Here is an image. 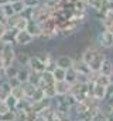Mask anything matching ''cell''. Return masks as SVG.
Instances as JSON below:
<instances>
[{
	"mask_svg": "<svg viewBox=\"0 0 113 121\" xmlns=\"http://www.w3.org/2000/svg\"><path fill=\"white\" fill-rule=\"evenodd\" d=\"M65 74H67V70L64 69H60L56 67L54 71H52V77H54V81H65Z\"/></svg>",
	"mask_w": 113,
	"mask_h": 121,
	"instance_id": "7402d4cb",
	"label": "cell"
},
{
	"mask_svg": "<svg viewBox=\"0 0 113 121\" xmlns=\"http://www.w3.org/2000/svg\"><path fill=\"white\" fill-rule=\"evenodd\" d=\"M42 100H45V95H44V90L38 87V88L35 90V93L33 94V97L30 98V101H31V103H40V101H42Z\"/></svg>",
	"mask_w": 113,
	"mask_h": 121,
	"instance_id": "484cf974",
	"label": "cell"
},
{
	"mask_svg": "<svg viewBox=\"0 0 113 121\" xmlns=\"http://www.w3.org/2000/svg\"><path fill=\"white\" fill-rule=\"evenodd\" d=\"M23 87H24V94H26V98H31L33 97V94L35 93V90L38 88V87H34V86H31V84H23Z\"/></svg>",
	"mask_w": 113,
	"mask_h": 121,
	"instance_id": "f1b7e54d",
	"label": "cell"
},
{
	"mask_svg": "<svg viewBox=\"0 0 113 121\" xmlns=\"http://www.w3.org/2000/svg\"><path fill=\"white\" fill-rule=\"evenodd\" d=\"M11 6H13V10H14V13L16 14H23L26 10H27V7H26V4H24V2L21 0V2H16V3H11Z\"/></svg>",
	"mask_w": 113,
	"mask_h": 121,
	"instance_id": "4316f807",
	"label": "cell"
},
{
	"mask_svg": "<svg viewBox=\"0 0 113 121\" xmlns=\"http://www.w3.org/2000/svg\"><path fill=\"white\" fill-rule=\"evenodd\" d=\"M7 30H9V27H7L4 23H0V41L3 40V37H4V34L7 33Z\"/></svg>",
	"mask_w": 113,
	"mask_h": 121,
	"instance_id": "836d02e7",
	"label": "cell"
},
{
	"mask_svg": "<svg viewBox=\"0 0 113 121\" xmlns=\"http://www.w3.org/2000/svg\"><path fill=\"white\" fill-rule=\"evenodd\" d=\"M28 76H30V70L28 67H20L19 73H17V78L21 84H27L28 83Z\"/></svg>",
	"mask_w": 113,
	"mask_h": 121,
	"instance_id": "e0dca14e",
	"label": "cell"
},
{
	"mask_svg": "<svg viewBox=\"0 0 113 121\" xmlns=\"http://www.w3.org/2000/svg\"><path fill=\"white\" fill-rule=\"evenodd\" d=\"M102 48H99L98 46H93V44H90V46H88L82 53H81V60L85 63V64H90L93 60H95V57L98 56V53L100 51Z\"/></svg>",
	"mask_w": 113,
	"mask_h": 121,
	"instance_id": "277c9868",
	"label": "cell"
},
{
	"mask_svg": "<svg viewBox=\"0 0 113 121\" xmlns=\"http://www.w3.org/2000/svg\"><path fill=\"white\" fill-rule=\"evenodd\" d=\"M54 87L56 91V97H60V98L68 95L69 90H71V84L67 81H56V83H54Z\"/></svg>",
	"mask_w": 113,
	"mask_h": 121,
	"instance_id": "9c48e42d",
	"label": "cell"
},
{
	"mask_svg": "<svg viewBox=\"0 0 113 121\" xmlns=\"http://www.w3.org/2000/svg\"><path fill=\"white\" fill-rule=\"evenodd\" d=\"M55 61H56V67L68 70V69H71L74 66V57L69 56V54H60L55 58Z\"/></svg>",
	"mask_w": 113,
	"mask_h": 121,
	"instance_id": "52a82bcc",
	"label": "cell"
},
{
	"mask_svg": "<svg viewBox=\"0 0 113 121\" xmlns=\"http://www.w3.org/2000/svg\"><path fill=\"white\" fill-rule=\"evenodd\" d=\"M24 2V4H26V7L27 9H35V7H38L40 4H41V0H23Z\"/></svg>",
	"mask_w": 113,
	"mask_h": 121,
	"instance_id": "4dcf8cb0",
	"label": "cell"
},
{
	"mask_svg": "<svg viewBox=\"0 0 113 121\" xmlns=\"http://www.w3.org/2000/svg\"><path fill=\"white\" fill-rule=\"evenodd\" d=\"M27 67H28L30 71H34V73H38V74H42L45 71V64L41 61L37 56H31L30 57V61H28Z\"/></svg>",
	"mask_w": 113,
	"mask_h": 121,
	"instance_id": "8992f818",
	"label": "cell"
},
{
	"mask_svg": "<svg viewBox=\"0 0 113 121\" xmlns=\"http://www.w3.org/2000/svg\"><path fill=\"white\" fill-rule=\"evenodd\" d=\"M11 97H14L17 101H21L26 98V94H24V87L23 86H19L16 88H11Z\"/></svg>",
	"mask_w": 113,
	"mask_h": 121,
	"instance_id": "44dd1931",
	"label": "cell"
},
{
	"mask_svg": "<svg viewBox=\"0 0 113 121\" xmlns=\"http://www.w3.org/2000/svg\"><path fill=\"white\" fill-rule=\"evenodd\" d=\"M0 23H4V24L7 26V19H6V17H4V14H3L2 7H0Z\"/></svg>",
	"mask_w": 113,
	"mask_h": 121,
	"instance_id": "8d00e7d4",
	"label": "cell"
},
{
	"mask_svg": "<svg viewBox=\"0 0 113 121\" xmlns=\"http://www.w3.org/2000/svg\"><path fill=\"white\" fill-rule=\"evenodd\" d=\"M31 54H28L27 51H17L16 54V64L19 67H27L28 61H30Z\"/></svg>",
	"mask_w": 113,
	"mask_h": 121,
	"instance_id": "7c38bea8",
	"label": "cell"
},
{
	"mask_svg": "<svg viewBox=\"0 0 113 121\" xmlns=\"http://www.w3.org/2000/svg\"><path fill=\"white\" fill-rule=\"evenodd\" d=\"M72 67L76 70V73H78V74H85V76H88V74L90 73L89 66H88V64H85L81 58H74V66H72Z\"/></svg>",
	"mask_w": 113,
	"mask_h": 121,
	"instance_id": "8fae6325",
	"label": "cell"
},
{
	"mask_svg": "<svg viewBox=\"0 0 113 121\" xmlns=\"http://www.w3.org/2000/svg\"><path fill=\"white\" fill-rule=\"evenodd\" d=\"M9 111H11V110L7 107V104L6 103H2V105H0V115H3V114H6Z\"/></svg>",
	"mask_w": 113,
	"mask_h": 121,
	"instance_id": "d590c367",
	"label": "cell"
},
{
	"mask_svg": "<svg viewBox=\"0 0 113 121\" xmlns=\"http://www.w3.org/2000/svg\"><path fill=\"white\" fill-rule=\"evenodd\" d=\"M96 43L99 48L103 50H110L113 48V31L110 30H102L96 36Z\"/></svg>",
	"mask_w": 113,
	"mask_h": 121,
	"instance_id": "7a4b0ae2",
	"label": "cell"
},
{
	"mask_svg": "<svg viewBox=\"0 0 113 121\" xmlns=\"http://www.w3.org/2000/svg\"><path fill=\"white\" fill-rule=\"evenodd\" d=\"M28 84H31V86H34V87H40V84H41V74L34 73V71H30Z\"/></svg>",
	"mask_w": 113,
	"mask_h": 121,
	"instance_id": "cb8c5ba5",
	"label": "cell"
},
{
	"mask_svg": "<svg viewBox=\"0 0 113 121\" xmlns=\"http://www.w3.org/2000/svg\"><path fill=\"white\" fill-rule=\"evenodd\" d=\"M16 54H17V51H16L14 46H6L4 47L3 53L0 54V57L3 60V64H4V69L16 64Z\"/></svg>",
	"mask_w": 113,
	"mask_h": 121,
	"instance_id": "3957f363",
	"label": "cell"
},
{
	"mask_svg": "<svg viewBox=\"0 0 113 121\" xmlns=\"http://www.w3.org/2000/svg\"><path fill=\"white\" fill-rule=\"evenodd\" d=\"M107 57H106V54L100 50L99 53H98V56L95 57V60L89 64V69H90V71H95V73H100V69H102V64H103V61L106 60Z\"/></svg>",
	"mask_w": 113,
	"mask_h": 121,
	"instance_id": "ba28073f",
	"label": "cell"
},
{
	"mask_svg": "<svg viewBox=\"0 0 113 121\" xmlns=\"http://www.w3.org/2000/svg\"><path fill=\"white\" fill-rule=\"evenodd\" d=\"M0 105H2V101H0Z\"/></svg>",
	"mask_w": 113,
	"mask_h": 121,
	"instance_id": "7bdbcfd3",
	"label": "cell"
},
{
	"mask_svg": "<svg viewBox=\"0 0 113 121\" xmlns=\"http://www.w3.org/2000/svg\"><path fill=\"white\" fill-rule=\"evenodd\" d=\"M109 80H110V84L113 86V74H110V76H109Z\"/></svg>",
	"mask_w": 113,
	"mask_h": 121,
	"instance_id": "60d3db41",
	"label": "cell"
},
{
	"mask_svg": "<svg viewBox=\"0 0 113 121\" xmlns=\"http://www.w3.org/2000/svg\"><path fill=\"white\" fill-rule=\"evenodd\" d=\"M106 121H113V111H110V112L106 115Z\"/></svg>",
	"mask_w": 113,
	"mask_h": 121,
	"instance_id": "74e56055",
	"label": "cell"
},
{
	"mask_svg": "<svg viewBox=\"0 0 113 121\" xmlns=\"http://www.w3.org/2000/svg\"><path fill=\"white\" fill-rule=\"evenodd\" d=\"M92 98L103 103V100L107 98V87H103V86H99V84H93V94H92Z\"/></svg>",
	"mask_w": 113,
	"mask_h": 121,
	"instance_id": "30bf717a",
	"label": "cell"
},
{
	"mask_svg": "<svg viewBox=\"0 0 113 121\" xmlns=\"http://www.w3.org/2000/svg\"><path fill=\"white\" fill-rule=\"evenodd\" d=\"M16 30L14 29H9L7 30V33L4 34V37H3V40H2V43L4 44V46H14V39H16Z\"/></svg>",
	"mask_w": 113,
	"mask_h": 121,
	"instance_id": "5bb4252c",
	"label": "cell"
},
{
	"mask_svg": "<svg viewBox=\"0 0 113 121\" xmlns=\"http://www.w3.org/2000/svg\"><path fill=\"white\" fill-rule=\"evenodd\" d=\"M95 84H99V86H103V87H109V86H110V80H109L107 76L99 74V77H98V80H96Z\"/></svg>",
	"mask_w": 113,
	"mask_h": 121,
	"instance_id": "f546056e",
	"label": "cell"
},
{
	"mask_svg": "<svg viewBox=\"0 0 113 121\" xmlns=\"http://www.w3.org/2000/svg\"><path fill=\"white\" fill-rule=\"evenodd\" d=\"M4 103L7 104V107H9L10 110H16V108H17V104H19V101H17L14 97H11V95H10V97H9Z\"/></svg>",
	"mask_w": 113,
	"mask_h": 121,
	"instance_id": "1f68e13d",
	"label": "cell"
},
{
	"mask_svg": "<svg viewBox=\"0 0 113 121\" xmlns=\"http://www.w3.org/2000/svg\"><path fill=\"white\" fill-rule=\"evenodd\" d=\"M2 12H3V14H4V17L6 19H10V17H13L16 13H14V10H13V6H11V3H7L6 6H3L2 7Z\"/></svg>",
	"mask_w": 113,
	"mask_h": 121,
	"instance_id": "83f0119b",
	"label": "cell"
},
{
	"mask_svg": "<svg viewBox=\"0 0 113 121\" xmlns=\"http://www.w3.org/2000/svg\"><path fill=\"white\" fill-rule=\"evenodd\" d=\"M27 31H28L34 39H40V36H41V33H42V26H41L40 23H35V22L30 20L28 27H27Z\"/></svg>",
	"mask_w": 113,
	"mask_h": 121,
	"instance_id": "4fadbf2b",
	"label": "cell"
},
{
	"mask_svg": "<svg viewBox=\"0 0 113 121\" xmlns=\"http://www.w3.org/2000/svg\"><path fill=\"white\" fill-rule=\"evenodd\" d=\"M100 74H103V76H110V74H113V61L110 58H106L105 61H103V64H102V69H100Z\"/></svg>",
	"mask_w": 113,
	"mask_h": 121,
	"instance_id": "2e32d148",
	"label": "cell"
},
{
	"mask_svg": "<svg viewBox=\"0 0 113 121\" xmlns=\"http://www.w3.org/2000/svg\"><path fill=\"white\" fill-rule=\"evenodd\" d=\"M54 13H55V10H52V9L47 7L45 4H42V3H41L38 7L33 9V12H31V19H30V20H33V22H35V23L42 24L44 22H47L48 19H51V17L54 16Z\"/></svg>",
	"mask_w": 113,
	"mask_h": 121,
	"instance_id": "6da1fadb",
	"label": "cell"
},
{
	"mask_svg": "<svg viewBox=\"0 0 113 121\" xmlns=\"http://www.w3.org/2000/svg\"><path fill=\"white\" fill-rule=\"evenodd\" d=\"M54 77H52V73L49 71H44L41 74V84H40V88L45 87V86H49V84H54Z\"/></svg>",
	"mask_w": 113,
	"mask_h": 121,
	"instance_id": "d6986e66",
	"label": "cell"
},
{
	"mask_svg": "<svg viewBox=\"0 0 113 121\" xmlns=\"http://www.w3.org/2000/svg\"><path fill=\"white\" fill-rule=\"evenodd\" d=\"M92 121H106V114L100 110V112H98L95 117H93V120Z\"/></svg>",
	"mask_w": 113,
	"mask_h": 121,
	"instance_id": "e575fe53",
	"label": "cell"
},
{
	"mask_svg": "<svg viewBox=\"0 0 113 121\" xmlns=\"http://www.w3.org/2000/svg\"><path fill=\"white\" fill-rule=\"evenodd\" d=\"M86 2H88L89 9L95 10L96 13H98V12H100V10H102V7H103V0H86Z\"/></svg>",
	"mask_w": 113,
	"mask_h": 121,
	"instance_id": "d4e9b609",
	"label": "cell"
},
{
	"mask_svg": "<svg viewBox=\"0 0 113 121\" xmlns=\"http://www.w3.org/2000/svg\"><path fill=\"white\" fill-rule=\"evenodd\" d=\"M7 3H10V0H0V7H3V6H6Z\"/></svg>",
	"mask_w": 113,
	"mask_h": 121,
	"instance_id": "f35d334b",
	"label": "cell"
},
{
	"mask_svg": "<svg viewBox=\"0 0 113 121\" xmlns=\"http://www.w3.org/2000/svg\"><path fill=\"white\" fill-rule=\"evenodd\" d=\"M16 2H21V0H10V3H16Z\"/></svg>",
	"mask_w": 113,
	"mask_h": 121,
	"instance_id": "b9f144b4",
	"label": "cell"
},
{
	"mask_svg": "<svg viewBox=\"0 0 113 121\" xmlns=\"http://www.w3.org/2000/svg\"><path fill=\"white\" fill-rule=\"evenodd\" d=\"M34 37L27 31V30H24V31H17L16 33V39H14V44L16 46H19V47H27V46H30L31 43H34Z\"/></svg>",
	"mask_w": 113,
	"mask_h": 121,
	"instance_id": "5b68a950",
	"label": "cell"
},
{
	"mask_svg": "<svg viewBox=\"0 0 113 121\" xmlns=\"http://www.w3.org/2000/svg\"><path fill=\"white\" fill-rule=\"evenodd\" d=\"M28 23H30V20H28L27 17L20 16L19 20H17V23H16V26H14V30H16V31H24V30H27Z\"/></svg>",
	"mask_w": 113,
	"mask_h": 121,
	"instance_id": "ac0fdd59",
	"label": "cell"
},
{
	"mask_svg": "<svg viewBox=\"0 0 113 121\" xmlns=\"http://www.w3.org/2000/svg\"><path fill=\"white\" fill-rule=\"evenodd\" d=\"M76 77H78V73H76V70L74 67H71V69L67 70V74H65V81L67 83H69V84L76 83Z\"/></svg>",
	"mask_w": 113,
	"mask_h": 121,
	"instance_id": "603a6c76",
	"label": "cell"
},
{
	"mask_svg": "<svg viewBox=\"0 0 113 121\" xmlns=\"http://www.w3.org/2000/svg\"><path fill=\"white\" fill-rule=\"evenodd\" d=\"M7 83H9V86L11 87V88H16V87H19V86H23L20 81H19V78L17 77H13V78H9L7 80Z\"/></svg>",
	"mask_w": 113,
	"mask_h": 121,
	"instance_id": "d6a6232c",
	"label": "cell"
},
{
	"mask_svg": "<svg viewBox=\"0 0 113 121\" xmlns=\"http://www.w3.org/2000/svg\"><path fill=\"white\" fill-rule=\"evenodd\" d=\"M19 69H20V67H19L17 64H13V66H10V67L4 69V70H3V77H4V80L13 78V77H17Z\"/></svg>",
	"mask_w": 113,
	"mask_h": 121,
	"instance_id": "9a60e30c",
	"label": "cell"
},
{
	"mask_svg": "<svg viewBox=\"0 0 113 121\" xmlns=\"http://www.w3.org/2000/svg\"><path fill=\"white\" fill-rule=\"evenodd\" d=\"M4 70V64H3V60H2V57H0V73H2Z\"/></svg>",
	"mask_w": 113,
	"mask_h": 121,
	"instance_id": "ab89813d",
	"label": "cell"
},
{
	"mask_svg": "<svg viewBox=\"0 0 113 121\" xmlns=\"http://www.w3.org/2000/svg\"><path fill=\"white\" fill-rule=\"evenodd\" d=\"M42 90H44V95H45V98L52 100V101H54V98H56V91H55L54 84L45 86V87H42Z\"/></svg>",
	"mask_w": 113,
	"mask_h": 121,
	"instance_id": "ffe728a7",
	"label": "cell"
}]
</instances>
